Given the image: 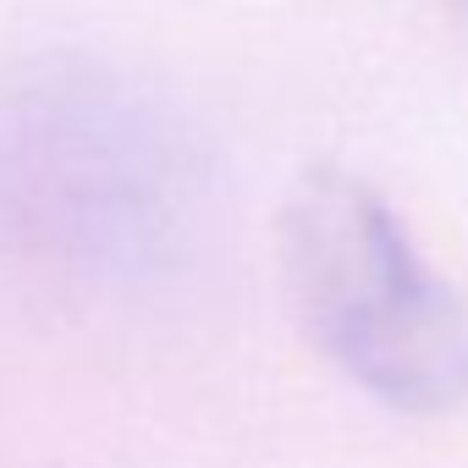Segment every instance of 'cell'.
<instances>
[{
  "label": "cell",
  "mask_w": 468,
  "mask_h": 468,
  "mask_svg": "<svg viewBox=\"0 0 468 468\" xmlns=\"http://www.w3.org/2000/svg\"><path fill=\"white\" fill-rule=\"evenodd\" d=\"M276 254L303 336L347 386L402 419L468 402V298L364 176L303 171L282 204Z\"/></svg>",
  "instance_id": "cell-1"
}]
</instances>
